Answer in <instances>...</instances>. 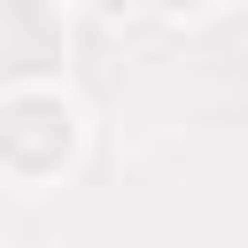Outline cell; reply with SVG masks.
Listing matches in <instances>:
<instances>
[{
    "label": "cell",
    "mask_w": 248,
    "mask_h": 248,
    "mask_svg": "<svg viewBox=\"0 0 248 248\" xmlns=\"http://www.w3.org/2000/svg\"><path fill=\"white\" fill-rule=\"evenodd\" d=\"M93 8H101V16H132L140 0H93Z\"/></svg>",
    "instance_id": "6da1fadb"
}]
</instances>
